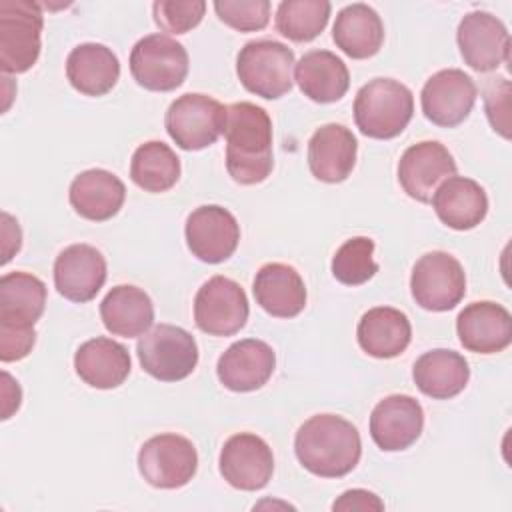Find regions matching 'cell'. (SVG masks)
<instances>
[{"label": "cell", "instance_id": "15", "mask_svg": "<svg viewBox=\"0 0 512 512\" xmlns=\"http://www.w3.org/2000/svg\"><path fill=\"white\" fill-rule=\"evenodd\" d=\"M456 40L464 62L476 72H490L508 62L510 34L504 22L490 12H468L458 24Z\"/></svg>", "mask_w": 512, "mask_h": 512}, {"label": "cell", "instance_id": "16", "mask_svg": "<svg viewBox=\"0 0 512 512\" xmlns=\"http://www.w3.org/2000/svg\"><path fill=\"white\" fill-rule=\"evenodd\" d=\"M456 174V162L448 148L436 140H424L404 150L398 162V182L402 190L418 200L430 202L434 190Z\"/></svg>", "mask_w": 512, "mask_h": 512}, {"label": "cell", "instance_id": "31", "mask_svg": "<svg viewBox=\"0 0 512 512\" xmlns=\"http://www.w3.org/2000/svg\"><path fill=\"white\" fill-rule=\"evenodd\" d=\"M334 44L350 58L364 60L378 54L384 42V24L378 12L364 4L354 2L344 6L332 26Z\"/></svg>", "mask_w": 512, "mask_h": 512}, {"label": "cell", "instance_id": "21", "mask_svg": "<svg viewBox=\"0 0 512 512\" xmlns=\"http://www.w3.org/2000/svg\"><path fill=\"white\" fill-rule=\"evenodd\" d=\"M358 142L344 124H324L308 140V168L314 178L328 184L344 182L356 164Z\"/></svg>", "mask_w": 512, "mask_h": 512}, {"label": "cell", "instance_id": "4", "mask_svg": "<svg viewBox=\"0 0 512 512\" xmlns=\"http://www.w3.org/2000/svg\"><path fill=\"white\" fill-rule=\"evenodd\" d=\"M44 16L38 2H0V68L4 74L28 72L42 48Z\"/></svg>", "mask_w": 512, "mask_h": 512}, {"label": "cell", "instance_id": "26", "mask_svg": "<svg viewBox=\"0 0 512 512\" xmlns=\"http://www.w3.org/2000/svg\"><path fill=\"white\" fill-rule=\"evenodd\" d=\"M66 76L74 90L84 96L108 94L120 78L118 56L104 44L84 42L70 50Z\"/></svg>", "mask_w": 512, "mask_h": 512}, {"label": "cell", "instance_id": "19", "mask_svg": "<svg viewBox=\"0 0 512 512\" xmlns=\"http://www.w3.org/2000/svg\"><path fill=\"white\" fill-rule=\"evenodd\" d=\"M276 366L270 344L258 338H244L230 344L216 364L218 380L232 392H252L262 388Z\"/></svg>", "mask_w": 512, "mask_h": 512}, {"label": "cell", "instance_id": "12", "mask_svg": "<svg viewBox=\"0 0 512 512\" xmlns=\"http://www.w3.org/2000/svg\"><path fill=\"white\" fill-rule=\"evenodd\" d=\"M184 234L192 256L208 264H220L236 252L240 224L230 210L204 204L188 214Z\"/></svg>", "mask_w": 512, "mask_h": 512}, {"label": "cell", "instance_id": "3", "mask_svg": "<svg viewBox=\"0 0 512 512\" xmlns=\"http://www.w3.org/2000/svg\"><path fill=\"white\" fill-rule=\"evenodd\" d=\"M414 114V96L394 78H374L354 98L358 130L376 140H390L404 132Z\"/></svg>", "mask_w": 512, "mask_h": 512}, {"label": "cell", "instance_id": "27", "mask_svg": "<svg viewBox=\"0 0 512 512\" xmlns=\"http://www.w3.org/2000/svg\"><path fill=\"white\" fill-rule=\"evenodd\" d=\"M356 338L360 348L374 358L400 356L412 338L408 316L392 306H376L362 314Z\"/></svg>", "mask_w": 512, "mask_h": 512}, {"label": "cell", "instance_id": "10", "mask_svg": "<svg viewBox=\"0 0 512 512\" xmlns=\"http://www.w3.org/2000/svg\"><path fill=\"white\" fill-rule=\"evenodd\" d=\"M138 470L154 488H182L198 470V454L186 436L174 432L158 434L140 446Z\"/></svg>", "mask_w": 512, "mask_h": 512}, {"label": "cell", "instance_id": "7", "mask_svg": "<svg viewBox=\"0 0 512 512\" xmlns=\"http://www.w3.org/2000/svg\"><path fill=\"white\" fill-rule=\"evenodd\" d=\"M226 124V106L200 92L178 96L166 110L164 126L168 136L182 150H202L212 146Z\"/></svg>", "mask_w": 512, "mask_h": 512}, {"label": "cell", "instance_id": "17", "mask_svg": "<svg viewBox=\"0 0 512 512\" xmlns=\"http://www.w3.org/2000/svg\"><path fill=\"white\" fill-rule=\"evenodd\" d=\"M424 410L408 394H390L370 414V436L384 452L410 448L422 434Z\"/></svg>", "mask_w": 512, "mask_h": 512}, {"label": "cell", "instance_id": "23", "mask_svg": "<svg viewBox=\"0 0 512 512\" xmlns=\"http://www.w3.org/2000/svg\"><path fill=\"white\" fill-rule=\"evenodd\" d=\"M124 198V182L104 168L80 172L68 190L70 206L76 210V214L92 222H104L116 216L124 204Z\"/></svg>", "mask_w": 512, "mask_h": 512}, {"label": "cell", "instance_id": "35", "mask_svg": "<svg viewBox=\"0 0 512 512\" xmlns=\"http://www.w3.org/2000/svg\"><path fill=\"white\" fill-rule=\"evenodd\" d=\"M372 254V238L354 236L346 240L332 256V276L346 286H358L368 282L378 272V264L374 262Z\"/></svg>", "mask_w": 512, "mask_h": 512}, {"label": "cell", "instance_id": "38", "mask_svg": "<svg viewBox=\"0 0 512 512\" xmlns=\"http://www.w3.org/2000/svg\"><path fill=\"white\" fill-rule=\"evenodd\" d=\"M510 82L500 76L492 78L484 90V106H486V116L492 124V128L504 136L510 138V122H508V110H510Z\"/></svg>", "mask_w": 512, "mask_h": 512}, {"label": "cell", "instance_id": "25", "mask_svg": "<svg viewBox=\"0 0 512 512\" xmlns=\"http://www.w3.org/2000/svg\"><path fill=\"white\" fill-rule=\"evenodd\" d=\"M74 368L80 380L98 390H110L124 384L130 374L132 360L120 342L96 336L80 344L74 354Z\"/></svg>", "mask_w": 512, "mask_h": 512}, {"label": "cell", "instance_id": "37", "mask_svg": "<svg viewBox=\"0 0 512 512\" xmlns=\"http://www.w3.org/2000/svg\"><path fill=\"white\" fill-rule=\"evenodd\" d=\"M214 10L226 26L238 32L262 30L270 20L268 0H218Z\"/></svg>", "mask_w": 512, "mask_h": 512}, {"label": "cell", "instance_id": "1", "mask_svg": "<svg viewBox=\"0 0 512 512\" xmlns=\"http://www.w3.org/2000/svg\"><path fill=\"white\" fill-rule=\"evenodd\" d=\"M226 170L234 182L252 186L264 182L272 168V120L262 106L234 102L226 106Z\"/></svg>", "mask_w": 512, "mask_h": 512}, {"label": "cell", "instance_id": "14", "mask_svg": "<svg viewBox=\"0 0 512 512\" xmlns=\"http://www.w3.org/2000/svg\"><path fill=\"white\" fill-rule=\"evenodd\" d=\"M222 478L238 490H262L274 472L272 448L256 434L240 432L230 436L218 458Z\"/></svg>", "mask_w": 512, "mask_h": 512}, {"label": "cell", "instance_id": "36", "mask_svg": "<svg viewBox=\"0 0 512 512\" xmlns=\"http://www.w3.org/2000/svg\"><path fill=\"white\" fill-rule=\"evenodd\" d=\"M154 22L170 34H186L196 28L206 12L204 0H156L152 4Z\"/></svg>", "mask_w": 512, "mask_h": 512}, {"label": "cell", "instance_id": "2", "mask_svg": "<svg viewBox=\"0 0 512 512\" xmlns=\"http://www.w3.org/2000/svg\"><path fill=\"white\" fill-rule=\"evenodd\" d=\"M294 452L304 470L320 478H342L356 468L362 440L352 422L336 414H316L296 432Z\"/></svg>", "mask_w": 512, "mask_h": 512}, {"label": "cell", "instance_id": "41", "mask_svg": "<svg viewBox=\"0 0 512 512\" xmlns=\"http://www.w3.org/2000/svg\"><path fill=\"white\" fill-rule=\"evenodd\" d=\"M22 246V232L18 222L8 214L2 212V264H6Z\"/></svg>", "mask_w": 512, "mask_h": 512}, {"label": "cell", "instance_id": "6", "mask_svg": "<svg viewBox=\"0 0 512 512\" xmlns=\"http://www.w3.org/2000/svg\"><path fill=\"white\" fill-rule=\"evenodd\" d=\"M136 354L142 370L160 382L184 380L198 364L194 336L174 324H156L142 334L136 344Z\"/></svg>", "mask_w": 512, "mask_h": 512}, {"label": "cell", "instance_id": "5", "mask_svg": "<svg viewBox=\"0 0 512 512\" xmlns=\"http://www.w3.org/2000/svg\"><path fill=\"white\" fill-rule=\"evenodd\" d=\"M294 52L276 40L246 42L236 56V74L240 84L266 100H276L292 90Z\"/></svg>", "mask_w": 512, "mask_h": 512}, {"label": "cell", "instance_id": "40", "mask_svg": "<svg viewBox=\"0 0 512 512\" xmlns=\"http://www.w3.org/2000/svg\"><path fill=\"white\" fill-rule=\"evenodd\" d=\"M332 510H344V512H350V510H384V502L374 494V492H368V490H362V488H354V490H346L334 504H332Z\"/></svg>", "mask_w": 512, "mask_h": 512}, {"label": "cell", "instance_id": "24", "mask_svg": "<svg viewBox=\"0 0 512 512\" xmlns=\"http://www.w3.org/2000/svg\"><path fill=\"white\" fill-rule=\"evenodd\" d=\"M252 290L258 306L276 318H294L306 306L304 280L290 264H264L254 276Z\"/></svg>", "mask_w": 512, "mask_h": 512}, {"label": "cell", "instance_id": "11", "mask_svg": "<svg viewBox=\"0 0 512 512\" xmlns=\"http://www.w3.org/2000/svg\"><path fill=\"white\" fill-rule=\"evenodd\" d=\"M248 314L246 292L232 278L212 276L194 296V322L210 336H232L240 332Z\"/></svg>", "mask_w": 512, "mask_h": 512}, {"label": "cell", "instance_id": "32", "mask_svg": "<svg viewBox=\"0 0 512 512\" xmlns=\"http://www.w3.org/2000/svg\"><path fill=\"white\" fill-rule=\"evenodd\" d=\"M46 306V284L28 272L0 278V322L34 326Z\"/></svg>", "mask_w": 512, "mask_h": 512}, {"label": "cell", "instance_id": "39", "mask_svg": "<svg viewBox=\"0 0 512 512\" xmlns=\"http://www.w3.org/2000/svg\"><path fill=\"white\" fill-rule=\"evenodd\" d=\"M36 342L34 326L0 322V360L16 362L26 358Z\"/></svg>", "mask_w": 512, "mask_h": 512}, {"label": "cell", "instance_id": "9", "mask_svg": "<svg viewBox=\"0 0 512 512\" xmlns=\"http://www.w3.org/2000/svg\"><path fill=\"white\" fill-rule=\"evenodd\" d=\"M410 292L416 304L424 310H452L466 294L464 268L448 252H428L420 256L412 268Z\"/></svg>", "mask_w": 512, "mask_h": 512}, {"label": "cell", "instance_id": "8", "mask_svg": "<svg viewBox=\"0 0 512 512\" xmlns=\"http://www.w3.org/2000/svg\"><path fill=\"white\" fill-rule=\"evenodd\" d=\"M130 72L146 90H176L188 76V52L166 34H148L130 52Z\"/></svg>", "mask_w": 512, "mask_h": 512}, {"label": "cell", "instance_id": "22", "mask_svg": "<svg viewBox=\"0 0 512 512\" xmlns=\"http://www.w3.org/2000/svg\"><path fill=\"white\" fill-rule=\"evenodd\" d=\"M432 208L448 228L472 230L488 214V196L476 180L454 174L434 190Z\"/></svg>", "mask_w": 512, "mask_h": 512}, {"label": "cell", "instance_id": "29", "mask_svg": "<svg viewBox=\"0 0 512 512\" xmlns=\"http://www.w3.org/2000/svg\"><path fill=\"white\" fill-rule=\"evenodd\" d=\"M100 318L112 336L136 338L150 330L154 322V304L142 288L120 284L100 302Z\"/></svg>", "mask_w": 512, "mask_h": 512}, {"label": "cell", "instance_id": "42", "mask_svg": "<svg viewBox=\"0 0 512 512\" xmlns=\"http://www.w3.org/2000/svg\"><path fill=\"white\" fill-rule=\"evenodd\" d=\"M22 400V390L18 382L8 372H2V420H8L18 408Z\"/></svg>", "mask_w": 512, "mask_h": 512}, {"label": "cell", "instance_id": "30", "mask_svg": "<svg viewBox=\"0 0 512 512\" xmlns=\"http://www.w3.org/2000/svg\"><path fill=\"white\" fill-rule=\"evenodd\" d=\"M412 378L422 394L434 400H448L466 388L470 380V368L460 352L436 348L424 352L414 362Z\"/></svg>", "mask_w": 512, "mask_h": 512}, {"label": "cell", "instance_id": "28", "mask_svg": "<svg viewBox=\"0 0 512 512\" xmlns=\"http://www.w3.org/2000/svg\"><path fill=\"white\" fill-rule=\"evenodd\" d=\"M294 80L304 96L320 104H330L348 92L350 72L334 52L310 50L296 62Z\"/></svg>", "mask_w": 512, "mask_h": 512}, {"label": "cell", "instance_id": "33", "mask_svg": "<svg viewBox=\"0 0 512 512\" xmlns=\"http://www.w3.org/2000/svg\"><path fill=\"white\" fill-rule=\"evenodd\" d=\"M130 178L146 192H166L180 178V158L160 140L144 142L132 154Z\"/></svg>", "mask_w": 512, "mask_h": 512}, {"label": "cell", "instance_id": "34", "mask_svg": "<svg viewBox=\"0 0 512 512\" xmlns=\"http://www.w3.org/2000/svg\"><path fill=\"white\" fill-rule=\"evenodd\" d=\"M328 0H282L276 8V30L292 42L314 40L328 24Z\"/></svg>", "mask_w": 512, "mask_h": 512}, {"label": "cell", "instance_id": "13", "mask_svg": "<svg viewBox=\"0 0 512 512\" xmlns=\"http://www.w3.org/2000/svg\"><path fill=\"white\" fill-rule=\"evenodd\" d=\"M476 102V84L460 68H444L432 74L420 94L424 116L442 128L462 124Z\"/></svg>", "mask_w": 512, "mask_h": 512}, {"label": "cell", "instance_id": "18", "mask_svg": "<svg viewBox=\"0 0 512 512\" xmlns=\"http://www.w3.org/2000/svg\"><path fill=\"white\" fill-rule=\"evenodd\" d=\"M106 260L90 244H72L54 260V286L70 302L92 300L106 282Z\"/></svg>", "mask_w": 512, "mask_h": 512}, {"label": "cell", "instance_id": "20", "mask_svg": "<svg viewBox=\"0 0 512 512\" xmlns=\"http://www.w3.org/2000/svg\"><path fill=\"white\" fill-rule=\"evenodd\" d=\"M456 334L468 352L496 354L512 342V316L502 304L472 302L458 314Z\"/></svg>", "mask_w": 512, "mask_h": 512}]
</instances>
